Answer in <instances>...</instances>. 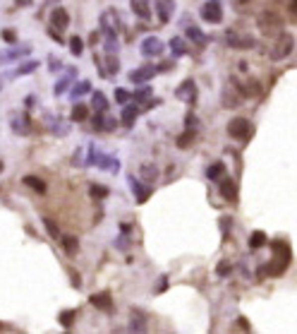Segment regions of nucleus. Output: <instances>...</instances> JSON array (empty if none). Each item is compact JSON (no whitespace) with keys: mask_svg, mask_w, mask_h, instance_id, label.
<instances>
[{"mask_svg":"<svg viewBox=\"0 0 297 334\" xmlns=\"http://www.w3.org/2000/svg\"><path fill=\"white\" fill-rule=\"evenodd\" d=\"M115 127H118V120H115L113 115H106V118H103V130L110 132V130H115Z\"/></svg>","mask_w":297,"mask_h":334,"instance_id":"nucleus-46","label":"nucleus"},{"mask_svg":"<svg viewBox=\"0 0 297 334\" xmlns=\"http://www.w3.org/2000/svg\"><path fill=\"white\" fill-rule=\"evenodd\" d=\"M46 125H48V130L53 132L55 137H68L70 135V125L65 123V120H60V118H55V115H51V113H46Z\"/></svg>","mask_w":297,"mask_h":334,"instance_id":"nucleus-12","label":"nucleus"},{"mask_svg":"<svg viewBox=\"0 0 297 334\" xmlns=\"http://www.w3.org/2000/svg\"><path fill=\"white\" fill-rule=\"evenodd\" d=\"M185 31H187V39H192V41H197L199 46H204V43H206V36L202 34V29H199V27H187Z\"/></svg>","mask_w":297,"mask_h":334,"instance_id":"nucleus-36","label":"nucleus"},{"mask_svg":"<svg viewBox=\"0 0 297 334\" xmlns=\"http://www.w3.org/2000/svg\"><path fill=\"white\" fill-rule=\"evenodd\" d=\"M199 14H202V19L206 24H221L223 22V5L218 0H206L202 5V10H199Z\"/></svg>","mask_w":297,"mask_h":334,"instance_id":"nucleus-4","label":"nucleus"},{"mask_svg":"<svg viewBox=\"0 0 297 334\" xmlns=\"http://www.w3.org/2000/svg\"><path fill=\"white\" fill-rule=\"evenodd\" d=\"M264 243H266V233H264V231H254V233L249 236V248H252V250L261 248Z\"/></svg>","mask_w":297,"mask_h":334,"instance_id":"nucleus-38","label":"nucleus"},{"mask_svg":"<svg viewBox=\"0 0 297 334\" xmlns=\"http://www.w3.org/2000/svg\"><path fill=\"white\" fill-rule=\"evenodd\" d=\"M218 190H221L223 200H228V202H235V200H237V185H235V181H232V178H221Z\"/></svg>","mask_w":297,"mask_h":334,"instance_id":"nucleus-18","label":"nucleus"},{"mask_svg":"<svg viewBox=\"0 0 297 334\" xmlns=\"http://www.w3.org/2000/svg\"><path fill=\"white\" fill-rule=\"evenodd\" d=\"M130 188H132V193H135V197H137V202H139V205H144V202L148 200V195H151V185L139 183L135 176H130Z\"/></svg>","mask_w":297,"mask_h":334,"instance_id":"nucleus-14","label":"nucleus"},{"mask_svg":"<svg viewBox=\"0 0 297 334\" xmlns=\"http://www.w3.org/2000/svg\"><path fill=\"white\" fill-rule=\"evenodd\" d=\"M96 166L103 168V171H110V173H118V168H120V161H118V159H113V156H108V154H101V152H98V156H96Z\"/></svg>","mask_w":297,"mask_h":334,"instance_id":"nucleus-21","label":"nucleus"},{"mask_svg":"<svg viewBox=\"0 0 297 334\" xmlns=\"http://www.w3.org/2000/svg\"><path fill=\"white\" fill-rule=\"evenodd\" d=\"M103 118H106V113L96 111V115L91 118V125H94V130H103Z\"/></svg>","mask_w":297,"mask_h":334,"instance_id":"nucleus-45","label":"nucleus"},{"mask_svg":"<svg viewBox=\"0 0 297 334\" xmlns=\"http://www.w3.org/2000/svg\"><path fill=\"white\" fill-rule=\"evenodd\" d=\"M89 92H91V82H89V80H81V82H74V84H72V89H70V97H72V101H77L79 97L89 94Z\"/></svg>","mask_w":297,"mask_h":334,"instance_id":"nucleus-23","label":"nucleus"},{"mask_svg":"<svg viewBox=\"0 0 297 334\" xmlns=\"http://www.w3.org/2000/svg\"><path fill=\"white\" fill-rule=\"evenodd\" d=\"M106 72L108 75H118V70H120V60L115 58V53H108V58H106Z\"/></svg>","mask_w":297,"mask_h":334,"instance_id":"nucleus-35","label":"nucleus"},{"mask_svg":"<svg viewBox=\"0 0 297 334\" xmlns=\"http://www.w3.org/2000/svg\"><path fill=\"white\" fill-rule=\"evenodd\" d=\"M48 68H51V72H60V68H63V63H60V58H55V56H48Z\"/></svg>","mask_w":297,"mask_h":334,"instance_id":"nucleus-47","label":"nucleus"},{"mask_svg":"<svg viewBox=\"0 0 297 334\" xmlns=\"http://www.w3.org/2000/svg\"><path fill=\"white\" fill-rule=\"evenodd\" d=\"M10 127H12L14 135H22V137H27L29 132H31V118H29V113H14L12 118H10Z\"/></svg>","mask_w":297,"mask_h":334,"instance_id":"nucleus-7","label":"nucleus"},{"mask_svg":"<svg viewBox=\"0 0 297 334\" xmlns=\"http://www.w3.org/2000/svg\"><path fill=\"white\" fill-rule=\"evenodd\" d=\"M103 48H106V53H118V34H106Z\"/></svg>","mask_w":297,"mask_h":334,"instance_id":"nucleus-40","label":"nucleus"},{"mask_svg":"<svg viewBox=\"0 0 297 334\" xmlns=\"http://www.w3.org/2000/svg\"><path fill=\"white\" fill-rule=\"evenodd\" d=\"M288 7H290V12L297 14V0H290V5H288Z\"/></svg>","mask_w":297,"mask_h":334,"instance_id":"nucleus-57","label":"nucleus"},{"mask_svg":"<svg viewBox=\"0 0 297 334\" xmlns=\"http://www.w3.org/2000/svg\"><path fill=\"white\" fill-rule=\"evenodd\" d=\"M29 56V46H19V48H7V51H0V65H7L12 60Z\"/></svg>","mask_w":297,"mask_h":334,"instance_id":"nucleus-15","label":"nucleus"},{"mask_svg":"<svg viewBox=\"0 0 297 334\" xmlns=\"http://www.w3.org/2000/svg\"><path fill=\"white\" fill-rule=\"evenodd\" d=\"M130 330H135V332H144V330H147V325H144L142 320H137L135 313H132V325H130Z\"/></svg>","mask_w":297,"mask_h":334,"instance_id":"nucleus-49","label":"nucleus"},{"mask_svg":"<svg viewBox=\"0 0 297 334\" xmlns=\"http://www.w3.org/2000/svg\"><path fill=\"white\" fill-rule=\"evenodd\" d=\"M43 226H46V231H48V236H51V238H55V240H58V238H63V233H60V228H58V223H55L53 219H48V217H46V219H43Z\"/></svg>","mask_w":297,"mask_h":334,"instance_id":"nucleus-39","label":"nucleus"},{"mask_svg":"<svg viewBox=\"0 0 297 334\" xmlns=\"http://www.w3.org/2000/svg\"><path fill=\"white\" fill-rule=\"evenodd\" d=\"M89 195L94 197V200H103V197H108V188H103L98 183H91L89 185Z\"/></svg>","mask_w":297,"mask_h":334,"instance_id":"nucleus-37","label":"nucleus"},{"mask_svg":"<svg viewBox=\"0 0 297 334\" xmlns=\"http://www.w3.org/2000/svg\"><path fill=\"white\" fill-rule=\"evenodd\" d=\"M89 301H91V306L98 308V310H103V313H113V301H110V293L108 291L94 293Z\"/></svg>","mask_w":297,"mask_h":334,"instance_id":"nucleus-17","label":"nucleus"},{"mask_svg":"<svg viewBox=\"0 0 297 334\" xmlns=\"http://www.w3.org/2000/svg\"><path fill=\"white\" fill-rule=\"evenodd\" d=\"M51 24L55 29H68L70 27V12L65 7H55L53 12H51Z\"/></svg>","mask_w":297,"mask_h":334,"instance_id":"nucleus-20","label":"nucleus"},{"mask_svg":"<svg viewBox=\"0 0 297 334\" xmlns=\"http://www.w3.org/2000/svg\"><path fill=\"white\" fill-rule=\"evenodd\" d=\"M175 97L180 101H185V104H194L197 101V84H194V80H185L175 89Z\"/></svg>","mask_w":297,"mask_h":334,"instance_id":"nucleus-9","label":"nucleus"},{"mask_svg":"<svg viewBox=\"0 0 297 334\" xmlns=\"http://www.w3.org/2000/svg\"><path fill=\"white\" fill-rule=\"evenodd\" d=\"M225 41H228V46L235 48V51H247V48H254V46H257L254 36H249V34H237V31H228Z\"/></svg>","mask_w":297,"mask_h":334,"instance_id":"nucleus-6","label":"nucleus"},{"mask_svg":"<svg viewBox=\"0 0 297 334\" xmlns=\"http://www.w3.org/2000/svg\"><path fill=\"white\" fill-rule=\"evenodd\" d=\"M165 281H168V277H161V284H158V286H156V291H165V286H168V284H165Z\"/></svg>","mask_w":297,"mask_h":334,"instance_id":"nucleus-54","label":"nucleus"},{"mask_svg":"<svg viewBox=\"0 0 297 334\" xmlns=\"http://www.w3.org/2000/svg\"><path fill=\"white\" fill-rule=\"evenodd\" d=\"M91 106H94L96 111H108V99L103 97V94H101V92H94V94H91Z\"/></svg>","mask_w":297,"mask_h":334,"instance_id":"nucleus-33","label":"nucleus"},{"mask_svg":"<svg viewBox=\"0 0 297 334\" xmlns=\"http://www.w3.org/2000/svg\"><path fill=\"white\" fill-rule=\"evenodd\" d=\"M130 7L139 19H148L151 17V2L148 0H130Z\"/></svg>","mask_w":297,"mask_h":334,"instance_id":"nucleus-22","label":"nucleus"},{"mask_svg":"<svg viewBox=\"0 0 297 334\" xmlns=\"http://www.w3.org/2000/svg\"><path fill=\"white\" fill-rule=\"evenodd\" d=\"M293 48H295V36L281 31V34H278V39H276V43L271 46L269 58H271V60H276V63H278V60H285V58L293 53Z\"/></svg>","mask_w":297,"mask_h":334,"instance_id":"nucleus-1","label":"nucleus"},{"mask_svg":"<svg viewBox=\"0 0 297 334\" xmlns=\"http://www.w3.org/2000/svg\"><path fill=\"white\" fill-rule=\"evenodd\" d=\"M228 135L232 139H237V142H244V139H249L252 135V123L242 118V115H237V118H232L228 123Z\"/></svg>","mask_w":297,"mask_h":334,"instance_id":"nucleus-3","label":"nucleus"},{"mask_svg":"<svg viewBox=\"0 0 297 334\" xmlns=\"http://www.w3.org/2000/svg\"><path fill=\"white\" fill-rule=\"evenodd\" d=\"M139 106H137V101L135 104H125V109H122V115H120V120H122V125L125 127H132L135 125V120H137V115H139Z\"/></svg>","mask_w":297,"mask_h":334,"instance_id":"nucleus-19","label":"nucleus"},{"mask_svg":"<svg viewBox=\"0 0 297 334\" xmlns=\"http://www.w3.org/2000/svg\"><path fill=\"white\" fill-rule=\"evenodd\" d=\"M22 183H24L27 188H31V190H36V193H46V183L41 181V178H36V176H24Z\"/></svg>","mask_w":297,"mask_h":334,"instance_id":"nucleus-29","label":"nucleus"},{"mask_svg":"<svg viewBox=\"0 0 297 334\" xmlns=\"http://www.w3.org/2000/svg\"><path fill=\"white\" fill-rule=\"evenodd\" d=\"M151 94H153V89H151V87H142V89H137L135 94H132V99H135L137 104H144Z\"/></svg>","mask_w":297,"mask_h":334,"instance_id":"nucleus-43","label":"nucleus"},{"mask_svg":"<svg viewBox=\"0 0 297 334\" xmlns=\"http://www.w3.org/2000/svg\"><path fill=\"white\" fill-rule=\"evenodd\" d=\"M86 115H89V106H84V104H74V109H72V113H70V118H72L74 123L86 120Z\"/></svg>","mask_w":297,"mask_h":334,"instance_id":"nucleus-31","label":"nucleus"},{"mask_svg":"<svg viewBox=\"0 0 297 334\" xmlns=\"http://www.w3.org/2000/svg\"><path fill=\"white\" fill-rule=\"evenodd\" d=\"M2 41H7V43H14V41H17V34H14V29H2Z\"/></svg>","mask_w":297,"mask_h":334,"instance_id":"nucleus-48","label":"nucleus"},{"mask_svg":"<svg viewBox=\"0 0 297 334\" xmlns=\"http://www.w3.org/2000/svg\"><path fill=\"white\" fill-rule=\"evenodd\" d=\"M223 173H225V166H223V161H214L211 166L206 168V176H209L211 181H221V178H223Z\"/></svg>","mask_w":297,"mask_h":334,"instance_id":"nucleus-28","label":"nucleus"},{"mask_svg":"<svg viewBox=\"0 0 297 334\" xmlns=\"http://www.w3.org/2000/svg\"><path fill=\"white\" fill-rule=\"evenodd\" d=\"M120 228H122V233H130V228H132V226H130L127 222H122V226H120Z\"/></svg>","mask_w":297,"mask_h":334,"instance_id":"nucleus-58","label":"nucleus"},{"mask_svg":"<svg viewBox=\"0 0 297 334\" xmlns=\"http://www.w3.org/2000/svg\"><path fill=\"white\" fill-rule=\"evenodd\" d=\"M118 248H120V250H125V248H127V236L118 238Z\"/></svg>","mask_w":297,"mask_h":334,"instance_id":"nucleus-53","label":"nucleus"},{"mask_svg":"<svg viewBox=\"0 0 297 334\" xmlns=\"http://www.w3.org/2000/svg\"><path fill=\"white\" fill-rule=\"evenodd\" d=\"M235 87H237V92H240L242 97H259V94H261V84L259 82H247V84L235 82Z\"/></svg>","mask_w":297,"mask_h":334,"instance_id":"nucleus-24","label":"nucleus"},{"mask_svg":"<svg viewBox=\"0 0 297 334\" xmlns=\"http://www.w3.org/2000/svg\"><path fill=\"white\" fill-rule=\"evenodd\" d=\"M139 51H142V56L156 58L163 53V41L158 36H147V39L142 41V46H139Z\"/></svg>","mask_w":297,"mask_h":334,"instance_id":"nucleus-8","label":"nucleus"},{"mask_svg":"<svg viewBox=\"0 0 297 334\" xmlns=\"http://www.w3.org/2000/svg\"><path fill=\"white\" fill-rule=\"evenodd\" d=\"M130 99H132V94H130L127 89H120V87L115 89V101H118V104H122V106H125Z\"/></svg>","mask_w":297,"mask_h":334,"instance_id":"nucleus-44","label":"nucleus"},{"mask_svg":"<svg viewBox=\"0 0 297 334\" xmlns=\"http://www.w3.org/2000/svg\"><path fill=\"white\" fill-rule=\"evenodd\" d=\"M240 97H242V94H232L230 89H225V92H223V106H225V109H235V106L240 104Z\"/></svg>","mask_w":297,"mask_h":334,"instance_id":"nucleus-34","label":"nucleus"},{"mask_svg":"<svg viewBox=\"0 0 297 334\" xmlns=\"http://www.w3.org/2000/svg\"><path fill=\"white\" fill-rule=\"evenodd\" d=\"M218 274H221V277H225V274H228L230 272V265L228 262H221V265H218V269H216Z\"/></svg>","mask_w":297,"mask_h":334,"instance_id":"nucleus-52","label":"nucleus"},{"mask_svg":"<svg viewBox=\"0 0 297 334\" xmlns=\"http://www.w3.org/2000/svg\"><path fill=\"white\" fill-rule=\"evenodd\" d=\"M70 53L77 56V58L84 53V41H81L79 36H72V39H70Z\"/></svg>","mask_w":297,"mask_h":334,"instance_id":"nucleus-41","label":"nucleus"},{"mask_svg":"<svg viewBox=\"0 0 297 334\" xmlns=\"http://www.w3.org/2000/svg\"><path fill=\"white\" fill-rule=\"evenodd\" d=\"M194 137H197V127H187L180 137L175 139V144H177V149H187L189 144L194 142Z\"/></svg>","mask_w":297,"mask_h":334,"instance_id":"nucleus-25","label":"nucleus"},{"mask_svg":"<svg viewBox=\"0 0 297 334\" xmlns=\"http://www.w3.org/2000/svg\"><path fill=\"white\" fill-rule=\"evenodd\" d=\"M74 318H77V310H63L58 320H60V325H63V327H72Z\"/></svg>","mask_w":297,"mask_h":334,"instance_id":"nucleus-42","label":"nucleus"},{"mask_svg":"<svg viewBox=\"0 0 297 334\" xmlns=\"http://www.w3.org/2000/svg\"><path fill=\"white\" fill-rule=\"evenodd\" d=\"M60 240H63V250L68 252V255H74V252L79 250V240L74 236H63Z\"/></svg>","mask_w":297,"mask_h":334,"instance_id":"nucleus-32","label":"nucleus"},{"mask_svg":"<svg viewBox=\"0 0 297 334\" xmlns=\"http://www.w3.org/2000/svg\"><path fill=\"white\" fill-rule=\"evenodd\" d=\"M156 2V12H158V22L168 24L170 17L175 12V0H153Z\"/></svg>","mask_w":297,"mask_h":334,"instance_id":"nucleus-13","label":"nucleus"},{"mask_svg":"<svg viewBox=\"0 0 297 334\" xmlns=\"http://www.w3.org/2000/svg\"><path fill=\"white\" fill-rule=\"evenodd\" d=\"M139 176H142V181H144V183H153L156 178H158V168L153 166V164H142Z\"/></svg>","mask_w":297,"mask_h":334,"instance_id":"nucleus-26","label":"nucleus"},{"mask_svg":"<svg viewBox=\"0 0 297 334\" xmlns=\"http://www.w3.org/2000/svg\"><path fill=\"white\" fill-rule=\"evenodd\" d=\"M156 68H158V72H170V70L175 68V63H173V60H165V63L156 65Z\"/></svg>","mask_w":297,"mask_h":334,"instance_id":"nucleus-51","label":"nucleus"},{"mask_svg":"<svg viewBox=\"0 0 297 334\" xmlns=\"http://www.w3.org/2000/svg\"><path fill=\"white\" fill-rule=\"evenodd\" d=\"M156 72H158V68L147 63V65H142V68H137V70L130 72V82H132V84H144V82H148Z\"/></svg>","mask_w":297,"mask_h":334,"instance_id":"nucleus-10","label":"nucleus"},{"mask_svg":"<svg viewBox=\"0 0 297 334\" xmlns=\"http://www.w3.org/2000/svg\"><path fill=\"white\" fill-rule=\"evenodd\" d=\"M34 70H39V60H27V63H22L19 68L14 70V77H24V75H31Z\"/></svg>","mask_w":297,"mask_h":334,"instance_id":"nucleus-30","label":"nucleus"},{"mask_svg":"<svg viewBox=\"0 0 297 334\" xmlns=\"http://www.w3.org/2000/svg\"><path fill=\"white\" fill-rule=\"evenodd\" d=\"M257 27H259V31H264L266 36L281 34V29H283V17L278 12H273V10H264V12H259V17H257Z\"/></svg>","mask_w":297,"mask_h":334,"instance_id":"nucleus-2","label":"nucleus"},{"mask_svg":"<svg viewBox=\"0 0 297 334\" xmlns=\"http://www.w3.org/2000/svg\"><path fill=\"white\" fill-rule=\"evenodd\" d=\"M72 286H77V289H79V286H81V281H79V274H72Z\"/></svg>","mask_w":297,"mask_h":334,"instance_id":"nucleus-55","label":"nucleus"},{"mask_svg":"<svg viewBox=\"0 0 297 334\" xmlns=\"http://www.w3.org/2000/svg\"><path fill=\"white\" fill-rule=\"evenodd\" d=\"M14 2H17L19 7H29V5H31V0H14Z\"/></svg>","mask_w":297,"mask_h":334,"instance_id":"nucleus-56","label":"nucleus"},{"mask_svg":"<svg viewBox=\"0 0 297 334\" xmlns=\"http://www.w3.org/2000/svg\"><path fill=\"white\" fill-rule=\"evenodd\" d=\"M48 36H51V39H53V41H58V43H63V41H65V39H63V36H60V29H55L53 24H51V27H48Z\"/></svg>","mask_w":297,"mask_h":334,"instance_id":"nucleus-50","label":"nucleus"},{"mask_svg":"<svg viewBox=\"0 0 297 334\" xmlns=\"http://www.w3.org/2000/svg\"><path fill=\"white\" fill-rule=\"evenodd\" d=\"M273 262H278L281 265V269H285L288 267V262H290V248L285 245V243H281V240H276L273 243Z\"/></svg>","mask_w":297,"mask_h":334,"instance_id":"nucleus-16","label":"nucleus"},{"mask_svg":"<svg viewBox=\"0 0 297 334\" xmlns=\"http://www.w3.org/2000/svg\"><path fill=\"white\" fill-rule=\"evenodd\" d=\"M170 51H173V56L175 58L187 56V43H185V39H180V36L170 39Z\"/></svg>","mask_w":297,"mask_h":334,"instance_id":"nucleus-27","label":"nucleus"},{"mask_svg":"<svg viewBox=\"0 0 297 334\" xmlns=\"http://www.w3.org/2000/svg\"><path fill=\"white\" fill-rule=\"evenodd\" d=\"M74 75H77V70L74 68H65V75L55 82V87H53V94L55 97H63L68 89H72V84H74Z\"/></svg>","mask_w":297,"mask_h":334,"instance_id":"nucleus-11","label":"nucleus"},{"mask_svg":"<svg viewBox=\"0 0 297 334\" xmlns=\"http://www.w3.org/2000/svg\"><path fill=\"white\" fill-rule=\"evenodd\" d=\"M98 27H101V31H103V34H118V27H120L118 10H113V7L103 10V12H101V17H98Z\"/></svg>","mask_w":297,"mask_h":334,"instance_id":"nucleus-5","label":"nucleus"},{"mask_svg":"<svg viewBox=\"0 0 297 334\" xmlns=\"http://www.w3.org/2000/svg\"><path fill=\"white\" fill-rule=\"evenodd\" d=\"M2 168H5V164H2V159H0V173H2Z\"/></svg>","mask_w":297,"mask_h":334,"instance_id":"nucleus-59","label":"nucleus"}]
</instances>
